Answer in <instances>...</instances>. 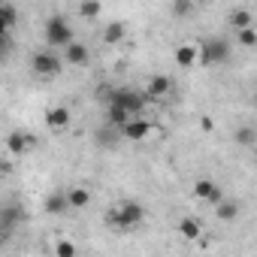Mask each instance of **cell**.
Masks as SVG:
<instances>
[{
  "instance_id": "1",
  "label": "cell",
  "mask_w": 257,
  "mask_h": 257,
  "mask_svg": "<svg viewBox=\"0 0 257 257\" xmlns=\"http://www.w3.org/2000/svg\"><path fill=\"white\" fill-rule=\"evenodd\" d=\"M109 221L118 227V230H131V227H137V224H143L146 221V209L140 206V203H118L112 212H109Z\"/></svg>"
},
{
  "instance_id": "2",
  "label": "cell",
  "mask_w": 257,
  "mask_h": 257,
  "mask_svg": "<svg viewBox=\"0 0 257 257\" xmlns=\"http://www.w3.org/2000/svg\"><path fill=\"white\" fill-rule=\"evenodd\" d=\"M109 100L121 103L131 115H143V112H146V106L152 103V97H149L146 91H137V88H115V91L109 94Z\"/></svg>"
},
{
  "instance_id": "3",
  "label": "cell",
  "mask_w": 257,
  "mask_h": 257,
  "mask_svg": "<svg viewBox=\"0 0 257 257\" xmlns=\"http://www.w3.org/2000/svg\"><path fill=\"white\" fill-rule=\"evenodd\" d=\"M76 37H73V28H70V22L64 19V16H52L49 22H46V43L52 46V49H64V46H70Z\"/></svg>"
},
{
  "instance_id": "4",
  "label": "cell",
  "mask_w": 257,
  "mask_h": 257,
  "mask_svg": "<svg viewBox=\"0 0 257 257\" xmlns=\"http://www.w3.org/2000/svg\"><path fill=\"white\" fill-rule=\"evenodd\" d=\"M64 64H67V61H64V58H58V55H55V52H49V49H40V52H34V58H31V70H34L37 76H43V79L58 76Z\"/></svg>"
},
{
  "instance_id": "5",
  "label": "cell",
  "mask_w": 257,
  "mask_h": 257,
  "mask_svg": "<svg viewBox=\"0 0 257 257\" xmlns=\"http://www.w3.org/2000/svg\"><path fill=\"white\" fill-rule=\"evenodd\" d=\"M230 58V43L227 40H206L200 49V67H215V64H227Z\"/></svg>"
},
{
  "instance_id": "6",
  "label": "cell",
  "mask_w": 257,
  "mask_h": 257,
  "mask_svg": "<svg viewBox=\"0 0 257 257\" xmlns=\"http://www.w3.org/2000/svg\"><path fill=\"white\" fill-rule=\"evenodd\" d=\"M152 121L149 118H143V115H134L131 121H127L124 127H121V137L127 140V143H143V140H149L152 137Z\"/></svg>"
},
{
  "instance_id": "7",
  "label": "cell",
  "mask_w": 257,
  "mask_h": 257,
  "mask_svg": "<svg viewBox=\"0 0 257 257\" xmlns=\"http://www.w3.org/2000/svg\"><path fill=\"white\" fill-rule=\"evenodd\" d=\"M194 197L203 200V203L218 206V203L224 200V191H221V185L212 182V179H197V182H194Z\"/></svg>"
},
{
  "instance_id": "8",
  "label": "cell",
  "mask_w": 257,
  "mask_h": 257,
  "mask_svg": "<svg viewBox=\"0 0 257 257\" xmlns=\"http://www.w3.org/2000/svg\"><path fill=\"white\" fill-rule=\"evenodd\" d=\"M34 146H37L34 134H22V131H16V134H10V137H7V152H10V155H16V158H25Z\"/></svg>"
},
{
  "instance_id": "9",
  "label": "cell",
  "mask_w": 257,
  "mask_h": 257,
  "mask_svg": "<svg viewBox=\"0 0 257 257\" xmlns=\"http://www.w3.org/2000/svg\"><path fill=\"white\" fill-rule=\"evenodd\" d=\"M64 61H67V64H73V67H88L91 52H88V46H82L79 40H73L70 46H64Z\"/></svg>"
},
{
  "instance_id": "10",
  "label": "cell",
  "mask_w": 257,
  "mask_h": 257,
  "mask_svg": "<svg viewBox=\"0 0 257 257\" xmlns=\"http://www.w3.org/2000/svg\"><path fill=\"white\" fill-rule=\"evenodd\" d=\"M170 91H173V79L170 76H152L149 82H146V94L152 97V100H164V97H170Z\"/></svg>"
},
{
  "instance_id": "11",
  "label": "cell",
  "mask_w": 257,
  "mask_h": 257,
  "mask_svg": "<svg viewBox=\"0 0 257 257\" xmlns=\"http://www.w3.org/2000/svg\"><path fill=\"white\" fill-rule=\"evenodd\" d=\"M176 64H179L182 70H191L194 64H200V46H197V43L179 46V49H176Z\"/></svg>"
},
{
  "instance_id": "12",
  "label": "cell",
  "mask_w": 257,
  "mask_h": 257,
  "mask_svg": "<svg viewBox=\"0 0 257 257\" xmlns=\"http://www.w3.org/2000/svg\"><path fill=\"white\" fill-rule=\"evenodd\" d=\"M70 121H73V112L67 106H52L46 112V124L52 127V131H64V127H70Z\"/></svg>"
},
{
  "instance_id": "13",
  "label": "cell",
  "mask_w": 257,
  "mask_h": 257,
  "mask_svg": "<svg viewBox=\"0 0 257 257\" xmlns=\"http://www.w3.org/2000/svg\"><path fill=\"white\" fill-rule=\"evenodd\" d=\"M134 115L131 112H127L121 103H115V100H109V106H106V121H109V127H118V131H121V127L127 124V121H131Z\"/></svg>"
},
{
  "instance_id": "14",
  "label": "cell",
  "mask_w": 257,
  "mask_h": 257,
  "mask_svg": "<svg viewBox=\"0 0 257 257\" xmlns=\"http://www.w3.org/2000/svg\"><path fill=\"white\" fill-rule=\"evenodd\" d=\"M124 37H127V25H124V22H109V25L103 28V43H106V46H118Z\"/></svg>"
},
{
  "instance_id": "15",
  "label": "cell",
  "mask_w": 257,
  "mask_h": 257,
  "mask_svg": "<svg viewBox=\"0 0 257 257\" xmlns=\"http://www.w3.org/2000/svg\"><path fill=\"white\" fill-rule=\"evenodd\" d=\"M43 209H46L49 215H64V212L70 209V197L61 194V191H58V194H49L46 203H43Z\"/></svg>"
},
{
  "instance_id": "16",
  "label": "cell",
  "mask_w": 257,
  "mask_h": 257,
  "mask_svg": "<svg viewBox=\"0 0 257 257\" xmlns=\"http://www.w3.org/2000/svg\"><path fill=\"white\" fill-rule=\"evenodd\" d=\"M67 197H70V209H88V203H91V191L88 188H70L67 191Z\"/></svg>"
},
{
  "instance_id": "17",
  "label": "cell",
  "mask_w": 257,
  "mask_h": 257,
  "mask_svg": "<svg viewBox=\"0 0 257 257\" xmlns=\"http://www.w3.org/2000/svg\"><path fill=\"white\" fill-rule=\"evenodd\" d=\"M179 233H182V239H200L203 236V224L197 218H182L179 221Z\"/></svg>"
},
{
  "instance_id": "18",
  "label": "cell",
  "mask_w": 257,
  "mask_h": 257,
  "mask_svg": "<svg viewBox=\"0 0 257 257\" xmlns=\"http://www.w3.org/2000/svg\"><path fill=\"white\" fill-rule=\"evenodd\" d=\"M215 215H218V221H236L239 218V203L236 200H221Z\"/></svg>"
},
{
  "instance_id": "19",
  "label": "cell",
  "mask_w": 257,
  "mask_h": 257,
  "mask_svg": "<svg viewBox=\"0 0 257 257\" xmlns=\"http://www.w3.org/2000/svg\"><path fill=\"white\" fill-rule=\"evenodd\" d=\"M100 13H103V4H100V0H82V4H79V16H82L85 22H97Z\"/></svg>"
},
{
  "instance_id": "20",
  "label": "cell",
  "mask_w": 257,
  "mask_h": 257,
  "mask_svg": "<svg viewBox=\"0 0 257 257\" xmlns=\"http://www.w3.org/2000/svg\"><path fill=\"white\" fill-rule=\"evenodd\" d=\"M236 40H239V46H245V49H257V28L251 25V28L236 31Z\"/></svg>"
},
{
  "instance_id": "21",
  "label": "cell",
  "mask_w": 257,
  "mask_h": 257,
  "mask_svg": "<svg viewBox=\"0 0 257 257\" xmlns=\"http://www.w3.org/2000/svg\"><path fill=\"white\" fill-rule=\"evenodd\" d=\"M230 25H233L236 31H242V28H251V25H254V16H251L248 10H236V13L230 16Z\"/></svg>"
},
{
  "instance_id": "22",
  "label": "cell",
  "mask_w": 257,
  "mask_h": 257,
  "mask_svg": "<svg viewBox=\"0 0 257 257\" xmlns=\"http://www.w3.org/2000/svg\"><path fill=\"white\" fill-rule=\"evenodd\" d=\"M191 10H194V0H173V19H188L191 16Z\"/></svg>"
},
{
  "instance_id": "23",
  "label": "cell",
  "mask_w": 257,
  "mask_h": 257,
  "mask_svg": "<svg viewBox=\"0 0 257 257\" xmlns=\"http://www.w3.org/2000/svg\"><path fill=\"white\" fill-rule=\"evenodd\" d=\"M233 140H236L239 146H254V143H257V131H254V127H239Z\"/></svg>"
},
{
  "instance_id": "24",
  "label": "cell",
  "mask_w": 257,
  "mask_h": 257,
  "mask_svg": "<svg viewBox=\"0 0 257 257\" xmlns=\"http://www.w3.org/2000/svg\"><path fill=\"white\" fill-rule=\"evenodd\" d=\"M0 16H4V28H7V31H13V28H16L19 13H16V7H13V4H4V7H0Z\"/></svg>"
},
{
  "instance_id": "25",
  "label": "cell",
  "mask_w": 257,
  "mask_h": 257,
  "mask_svg": "<svg viewBox=\"0 0 257 257\" xmlns=\"http://www.w3.org/2000/svg\"><path fill=\"white\" fill-rule=\"evenodd\" d=\"M76 251H79V248H76L73 242H67V239L55 242V254H58V257H76Z\"/></svg>"
},
{
  "instance_id": "26",
  "label": "cell",
  "mask_w": 257,
  "mask_h": 257,
  "mask_svg": "<svg viewBox=\"0 0 257 257\" xmlns=\"http://www.w3.org/2000/svg\"><path fill=\"white\" fill-rule=\"evenodd\" d=\"M254 103H257V97H254Z\"/></svg>"
}]
</instances>
